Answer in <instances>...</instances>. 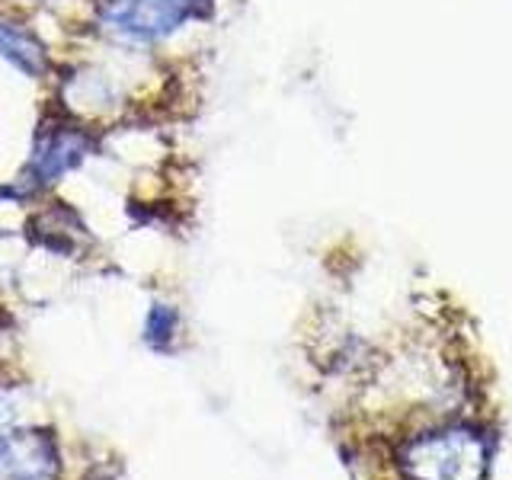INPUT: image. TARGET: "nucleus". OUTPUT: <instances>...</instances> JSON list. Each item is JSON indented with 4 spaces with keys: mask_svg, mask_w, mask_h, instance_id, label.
I'll return each mask as SVG.
<instances>
[{
    "mask_svg": "<svg viewBox=\"0 0 512 480\" xmlns=\"http://www.w3.org/2000/svg\"><path fill=\"white\" fill-rule=\"evenodd\" d=\"M58 455L45 432H4L0 436V480H55Z\"/></svg>",
    "mask_w": 512,
    "mask_h": 480,
    "instance_id": "nucleus-2",
    "label": "nucleus"
},
{
    "mask_svg": "<svg viewBox=\"0 0 512 480\" xmlns=\"http://www.w3.org/2000/svg\"><path fill=\"white\" fill-rule=\"evenodd\" d=\"M0 52H4L16 68L36 74L42 68V48L32 42L23 32H16L10 26H0Z\"/></svg>",
    "mask_w": 512,
    "mask_h": 480,
    "instance_id": "nucleus-4",
    "label": "nucleus"
},
{
    "mask_svg": "<svg viewBox=\"0 0 512 480\" xmlns=\"http://www.w3.org/2000/svg\"><path fill=\"white\" fill-rule=\"evenodd\" d=\"M208 0H122L112 10V20L119 29L132 32V36H164V32L186 23L192 13H199Z\"/></svg>",
    "mask_w": 512,
    "mask_h": 480,
    "instance_id": "nucleus-3",
    "label": "nucleus"
},
{
    "mask_svg": "<svg viewBox=\"0 0 512 480\" xmlns=\"http://www.w3.org/2000/svg\"><path fill=\"white\" fill-rule=\"evenodd\" d=\"M404 468L413 480H480L487 471V448L471 432H448L416 442Z\"/></svg>",
    "mask_w": 512,
    "mask_h": 480,
    "instance_id": "nucleus-1",
    "label": "nucleus"
}]
</instances>
